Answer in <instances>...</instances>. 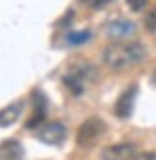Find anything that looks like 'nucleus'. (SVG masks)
Wrapping results in <instances>:
<instances>
[{
	"instance_id": "1",
	"label": "nucleus",
	"mask_w": 156,
	"mask_h": 160,
	"mask_svg": "<svg viewBox=\"0 0 156 160\" xmlns=\"http://www.w3.org/2000/svg\"><path fill=\"white\" fill-rule=\"evenodd\" d=\"M103 63L112 69V71H126L133 65L141 63L147 57V48L137 42V40H131V42H112L109 46L103 48Z\"/></svg>"
},
{
	"instance_id": "2",
	"label": "nucleus",
	"mask_w": 156,
	"mask_h": 160,
	"mask_svg": "<svg viewBox=\"0 0 156 160\" xmlns=\"http://www.w3.org/2000/svg\"><path fill=\"white\" fill-rule=\"evenodd\" d=\"M105 128L107 126L101 118H97V116L88 118L86 122L80 124V128L76 132V143L80 147H93L97 143V139L105 133Z\"/></svg>"
},
{
	"instance_id": "3",
	"label": "nucleus",
	"mask_w": 156,
	"mask_h": 160,
	"mask_svg": "<svg viewBox=\"0 0 156 160\" xmlns=\"http://www.w3.org/2000/svg\"><path fill=\"white\" fill-rule=\"evenodd\" d=\"M36 137L46 145H61L67 137V130L61 122H46L36 128Z\"/></svg>"
},
{
	"instance_id": "4",
	"label": "nucleus",
	"mask_w": 156,
	"mask_h": 160,
	"mask_svg": "<svg viewBox=\"0 0 156 160\" xmlns=\"http://www.w3.org/2000/svg\"><path fill=\"white\" fill-rule=\"evenodd\" d=\"M135 31H137V27L129 19H112L105 25V34L114 42H124L126 38L135 34Z\"/></svg>"
},
{
	"instance_id": "5",
	"label": "nucleus",
	"mask_w": 156,
	"mask_h": 160,
	"mask_svg": "<svg viewBox=\"0 0 156 160\" xmlns=\"http://www.w3.org/2000/svg\"><path fill=\"white\" fill-rule=\"evenodd\" d=\"M137 147L133 143H116L101 151V160H135Z\"/></svg>"
},
{
	"instance_id": "6",
	"label": "nucleus",
	"mask_w": 156,
	"mask_h": 160,
	"mask_svg": "<svg viewBox=\"0 0 156 160\" xmlns=\"http://www.w3.org/2000/svg\"><path fill=\"white\" fill-rule=\"evenodd\" d=\"M135 97H137V84H131L129 88H126L118 99L114 103V114L118 118H128L133 111V103H135Z\"/></svg>"
},
{
	"instance_id": "7",
	"label": "nucleus",
	"mask_w": 156,
	"mask_h": 160,
	"mask_svg": "<svg viewBox=\"0 0 156 160\" xmlns=\"http://www.w3.org/2000/svg\"><path fill=\"white\" fill-rule=\"evenodd\" d=\"M21 152V145L15 139H6L0 143V160H19Z\"/></svg>"
},
{
	"instance_id": "8",
	"label": "nucleus",
	"mask_w": 156,
	"mask_h": 160,
	"mask_svg": "<svg viewBox=\"0 0 156 160\" xmlns=\"http://www.w3.org/2000/svg\"><path fill=\"white\" fill-rule=\"evenodd\" d=\"M21 109H23V103H13V105L0 109V128L12 126L19 118V114H21Z\"/></svg>"
},
{
	"instance_id": "9",
	"label": "nucleus",
	"mask_w": 156,
	"mask_h": 160,
	"mask_svg": "<svg viewBox=\"0 0 156 160\" xmlns=\"http://www.w3.org/2000/svg\"><path fill=\"white\" fill-rule=\"evenodd\" d=\"M63 84H65V86L74 93V95H78V93H82V92H84V84H86V82H84V80L78 76L76 72H72V71H71L69 74H65V76H63Z\"/></svg>"
},
{
	"instance_id": "10",
	"label": "nucleus",
	"mask_w": 156,
	"mask_h": 160,
	"mask_svg": "<svg viewBox=\"0 0 156 160\" xmlns=\"http://www.w3.org/2000/svg\"><path fill=\"white\" fill-rule=\"evenodd\" d=\"M143 25H145V29H147L149 32H156V6L150 8V10L145 13V17H143Z\"/></svg>"
},
{
	"instance_id": "11",
	"label": "nucleus",
	"mask_w": 156,
	"mask_h": 160,
	"mask_svg": "<svg viewBox=\"0 0 156 160\" xmlns=\"http://www.w3.org/2000/svg\"><path fill=\"white\" fill-rule=\"evenodd\" d=\"M90 36H91L90 31H80V32H71L67 36V40H69L71 44H84V42L90 40Z\"/></svg>"
},
{
	"instance_id": "12",
	"label": "nucleus",
	"mask_w": 156,
	"mask_h": 160,
	"mask_svg": "<svg viewBox=\"0 0 156 160\" xmlns=\"http://www.w3.org/2000/svg\"><path fill=\"white\" fill-rule=\"evenodd\" d=\"M126 2H128V6H129L131 12H141V10L147 6L149 0H126Z\"/></svg>"
},
{
	"instance_id": "13",
	"label": "nucleus",
	"mask_w": 156,
	"mask_h": 160,
	"mask_svg": "<svg viewBox=\"0 0 156 160\" xmlns=\"http://www.w3.org/2000/svg\"><path fill=\"white\" fill-rule=\"evenodd\" d=\"M135 160H156V152H154V151H149V152H137Z\"/></svg>"
},
{
	"instance_id": "14",
	"label": "nucleus",
	"mask_w": 156,
	"mask_h": 160,
	"mask_svg": "<svg viewBox=\"0 0 156 160\" xmlns=\"http://www.w3.org/2000/svg\"><path fill=\"white\" fill-rule=\"evenodd\" d=\"M109 2H112V0H90V6H91L93 10H99V8L107 6Z\"/></svg>"
},
{
	"instance_id": "15",
	"label": "nucleus",
	"mask_w": 156,
	"mask_h": 160,
	"mask_svg": "<svg viewBox=\"0 0 156 160\" xmlns=\"http://www.w3.org/2000/svg\"><path fill=\"white\" fill-rule=\"evenodd\" d=\"M150 82L156 86V69H154V72H152V76H150Z\"/></svg>"
}]
</instances>
